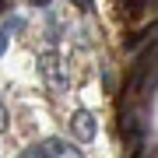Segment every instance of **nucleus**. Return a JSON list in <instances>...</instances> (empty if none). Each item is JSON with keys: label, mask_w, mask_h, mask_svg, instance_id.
Listing matches in <instances>:
<instances>
[{"label": "nucleus", "mask_w": 158, "mask_h": 158, "mask_svg": "<svg viewBox=\"0 0 158 158\" xmlns=\"http://www.w3.org/2000/svg\"><path fill=\"white\" fill-rule=\"evenodd\" d=\"M21 28H25V18H18V14L4 25V32H7V35H11V32H21Z\"/></svg>", "instance_id": "3"}, {"label": "nucleus", "mask_w": 158, "mask_h": 158, "mask_svg": "<svg viewBox=\"0 0 158 158\" xmlns=\"http://www.w3.org/2000/svg\"><path fill=\"white\" fill-rule=\"evenodd\" d=\"M42 74L49 77V85L56 88V91L67 88V81L60 77V60H56V53H46V56H42Z\"/></svg>", "instance_id": "2"}, {"label": "nucleus", "mask_w": 158, "mask_h": 158, "mask_svg": "<svg viewBox=\"0 0 158 158\" xmlns=\"http://www.w3.org/2000/svg\"><path fill=\"white\" fill-rule=\"evenodd\" d=\"M4 49H7V32L0 28V53H4Z\"/></svg>", "instance_id": "5"}, {"label": "nucleus", "mask_w": 158, "mask_h": 158, "mask_svg": "<svg viewBox=\"0 0 158 158\" xmlns=\"http://www.w3.org/2000/svg\"><path fill=\"white\" fill-rule=\"evenodd\" d=\"M0 130H7V113H4V106H0Z\"/></svg>", "instance_id": "6"}, {"label": "nucleus", "mask_w": 158, "mask_h": 158, "mask_svg": "<svg viewBox=\"0 0 158 158\" xmlns=\"http://www.w3.org/2000/svg\"><path fill=\"white\" fill-rule=\"evenodd\" d=\"M21 158H46V151H42V148H28Z\"/></svg>", "instance_id": "4"}, {"label": "nucleus", "mask_w": 158, "mask_h": 158, "mask_svg": "<svg viewBox=\"0 0 158 158\" xmlns=\"http://www.w3.org/2000/svg\"><path fill=\"white\" fill-rule=\"evenodd\" d=\"M70 130H74V137L77 141H95V116L88 113V109H77L74 113V119H70Z\"/></svg>", "instance_id": "1"}]
</instances>
